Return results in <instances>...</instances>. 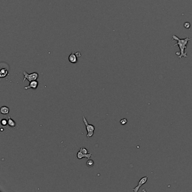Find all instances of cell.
Returning a JSON list of instances; mask_svg holds the SVG:
<instances>
[{"label":"cell","instance_id":"7","mask_svg":"<svg viewBox=\"0 0 192 192\" xmlns=\"http://www.w3.org/2000/svg\"><path fill=\"white\" fill-rule=\"evenodd\" d=\"M78 59V57H77L74 51L71 53L68 57L69 62L72 64H75L77 63V62H78V59Z\"/></svg>","mask_w":192,"mask_h":192},{"label":"cell","instance_id":"6","mask_svg":"<svg viewBox=\"0 0 192 192\" xmlns=\"http://www.w3.org/2000/svg\"><path fill=\"white\" fill-rule=\"evenodd\" d=\"M92 157V153H88L87 154H85L83 153H82L81 151H79L78 152H77V157L78 159H81L83 158H86L89 159L90 158Z\"/></svg>","mask_w":192,"mask_h":192},{"label":"cell","instance_id":"5","mask_svg":"<svg viewBox=\"0 0 192 192\" xmlns=\"http://www.w3.org/2000/svg\"><path fill=\"white\" fill-rule=\"evenodd\" d=\"M38 86V82L37 80H35L33 81L30 82L28 86L24 87V88L25 90H28L30 89V88L35 90L37 88Z\"/></svg>","mask_w":192,"mask_h":192},{"label":"cell","instance_id":"10","mask_svg":"<svg viewBox=\"0 0 192 192\" xmlns=\"http://www.w3.org/2000/svg\"><path fill=\"white\" fill-rule=\"evenodd\" d=\"M7 121H8V125H9L10 127H12V128H15L16 127V125H17L16 122L14 121V119H12L10 117H8Z\"/></svg>","mask_w":192,"mask_h":192},{"label":"cell","instance_id":"3","mask_svg":"<svg viewBox=\"0 0 192 192\" xmlns=\"http://www.w3.org/2000/svg\"><path fill=\"white\" fill-rule=\"evenodd\" d=\"M23 74L24 75V79H23V82H25V80H28L29 82L37 80L39 77V75L37 72H33L30 74H28L25 71H23Z\"/></svg>","mask_w":192,"mask_h":192},{"label":"cell","instance_id":"1","mask_svg":"<svg viewBox=\"0 0 192 192\" xmlns=\"http://www.w3.org/2000/svg\"><path fill=\"white\" fill-rule=\"evenodd\" d=\"M172 39L174 40H176L177 42L176 44H175L174 46H176L178 45L180 49V52H176V54L177 55L179 58H181L182 57L187 58L188 55H187V53L185 52V49L187 47V44H188V42L191 40V38L189 37H187L186 38H184V39H180L178 37H177L175 35H172Z\"/></svg>","mask_w":192,"mask_h":192},{"label":"cell","instance_id":"8","mask_svg":"<svg viewBox=\"0 0 192 192\" xmlns=\"http://www.w3.org/2000/svg\"><path fill=\"white\" fill-rule=\"evenodd\" d=\"M9 75V70L5 68H1L0 70V77L1 78H5Z\"/></svg>","mask_w":192,"mask_h":192},{"label":"cell","instance_id":"15","mask_svg":"<svg viewBox=\"0 0 192 192\" xmlns=\"http://www.w3.org/2000/svg\"><path fill=\"white\" fill-rule=\"evenodd\" d=\"M184 27L186 29H189L190 27V24L189 22H185L184 24Z\"/></svg>","mask_w":192,"mask_h":192},{"label":"cell","instance_id":"4","mask_svg":"<svg viewBox=\"0 0 192 192\" xmlns=\"http://www.w3.org/2000/svg\"><path fill=\"white\" fill-rule=\"evenodd\" d=\"M148 177H149L148 176H144L142 177L141 179H140V180L138 182V185L133 189V191L134 192H138L139 191V189L140 188V187L146 183V181H147L148 180Z\"/></svg>","mask_w":192,"mask_h":192},{"label":"cell","instance_id":"12","mask_svg":"<svg viewBox=\"0 0 192 192\" xmlns=\"http://www.w3.org/2000/svg\"><path fill=\"white\" fill-rule=\"evenodd\" d=\"M1 124L2 126L6 127V126L8 125V121L7 119H2L1 121Z\"/></svg>","mask_w":192,"mask_h":192},{"label":"cell","instance_id":"11","mask_svg":"<svg viewBox=\"0 0 192 192\" xmlns=\"http://www.w3.org/2000/svg\"><path fill=\"white\" fill-rule=\"evenodd\" d=\"M86 164L88 167H93V164H94V162H93V161L92 160V159H88L87 161Z\"/></svg>","mask_w":192,"mask_h":192},{"label":"cell","instance_id":"13","mask_svg":"<svg viewBox=\"0 0 192 192\" xmlns=\"http://www.w3.org/2000/svg\"><path fill=\"white\" fill-rule=\"evenodd\" d=\"M80 151H81L82 153H83V154H88V150L86 148H85V147H81L80 148Z\"/></svg>","mask_w":192,"mask_h":192},{"label":"cell","instance_id":"2","mask_svg":"<svg viewBox=\"0 0 192 192\" xmlns=\"http://www.w3.org/2000/svg\"><path fill=\"white\" fill-rule=\"evenodd\" d=\"M83 121L85 124V126H86V130L87 131V138L88 139L91 138L93 135V132L95 129V127L94 126L91 125V124H89L88 123L87 121L85 116H83Z\"/></svg>","mask_w":192,"mask_h":192},{"label":"cell","instance_id":"14","mask_svg":"<svg viewBox=\"0 0 192 192\" xmlns=\"http://www.w3.org/2000/svg\"><path fill=\"white\" fill-rule=\"evenodd\" d=\"M127 123V119L126 118H123L120 121V123L122 125H125Z\"/></svg>","mask_w":192,"mask_h":192},{"label":"cell","instance_id":"16","mask_svg":"<svg viewBox=\"0 0 192 192\" xmlns=\"http://www.w3.org/2000/svg\"><path fill=\"white\" fill-rule=\"evenodd\" d=\"M75 54H76V55L77 56L78 58H80V57H81V54L80 52H76Z\"/></svg>","mask_w":192,"mask_h":192},{"label":"cell","instance_id":"9","mask_svg":"<svg viewBox=\"0 0 192 192\" xmlns=\"http://www.w3.org/2000/svg\"><path fill=\"white\" fill-rule=\"evenodd\" d=\"M0 112L2 114H7L10 112V109L6 106H3L0 109Z\"/></svg>","mask_w":192,"mask_h":192}]
</instances>
